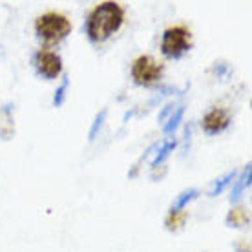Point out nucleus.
I'll list each match as a JSON object with an SVG mask.
<instances>
[{"label": "nucleus", "instance_id": "nucleus-3", "mask_svg": "<svg viewBox=\"0 0 252 252\" xmlns=\"http://www.w3.org/2000/svg\"><path fill=\"white\" fill-rule=\"evenodd\" d=\"M192 48V35L185 26H172L161 37V51L166 57H181Z\"/></svg>", "mask_w": 252, "mask_h": 252}, {"label": "nucleus", "instance_id": "nucleus-5", "mask_svg": "<svg viewBox=\"0 0 252 252\" xmlns=\"http://www.w3.org/2000/svg\"><path fill=\"white\" fill-rule=\"evenodd\" d=\"M35 68L46 79H55L63 71V59L55 51L38 50L35 55Z\"/></svg>", "mask_w": 252, "mask_h": 252}, {"label": "nucleus", "instance_id": "nucleus-1", "mask_svg": "<svg viewBox=\"0 0 252 252\" xmlns=\"http://www.w3.org/2000/svg\"><path fill=\"white\" fill-rule=\"evenodd\" d=\"M125 22V9L117 2H101L90 11L86 33L92 42H104L121 30Z\"/></svg>", "mask_w": 252, "mask_h": 252}, {"label": "nucleus", "instance_id": "nucleus-8", "mask_svg": "<svg viewBox=\"0 0 252 252\" xmlns=\"http://www.w3.org/2000/svg\"><path fill=\"white\" fill-rule=\"evenodd\" d=\"M234 176H236V172H228L227 176L220 177V179H218V181L214 183L212 190H210V195H218V194H221V192L225 190V187H227V185L234 179Z\"/></svg>", "mask_w": 252, "mask_h": 252}, {"label": "nucleus", "instance_id": "nucleus-4", "mask_svg": "<svg viewBox=\"0 0 252 252\" xmlns=\"http://www.w3.org/2000/svg\"><path fill=\"white\" fill-rule=\"evenodd\" d=\"M163 75V64L158 63L150 55H141L133 61L132 64V77L135 84L141 86H150L154 82H158Z\"/></svg>", "mask_w": 252, "mask_h": 252}, {"label": "nucleus", "instance_id": "nucleus-10", "mask_svg": "<svg viewBox=\"0 0 252 252\" xmlns=\"http://www.w3.org/2000/svg\"><path fill=\"white\" fill-rule=\"evenodd\" d=\"M197 194H199L197 190H189V192H183V194H181V195H179V197L176 199V203H174V207H172V210H174V212H177V210H181V208H183L189 201H192V199H194V197H195Z\"/></svg>", "mask_w": 252, "mask_h": 252}, {"label": "nucleus", "instance_id": "nucleus-9", "mask_svg": "<svg viewBox=\"0 0 252 252\" xmlns=\"http://www.w3.org/2000/svg\"><path fill=\"white\" fill-rule=\"evenodd\" d=\"M176 148V141H168L166 145H163V148L158 152V156H156V159L152 161V166H158L159 163H163L164 159L170 156V152Z\"/></svg>", "mask_w": 252, "mask_h": 252}, {"label": "nucleus", "instance_id": "nucleus-13", "mask_svg": "<svg viewBox=\"0 0 252 252\" xmlns=\"http://www.w3.org/2000/svg\"><path fill=\"white\" fill-rule=\"evenodd\" d=\"M104 119H106V110H102L101 114H97V117H95V121H94V125H92V128H90V133H88L90 139H94L95 135H97V132H99V128L102 126Z\"/></svg>", "mask_w": 252, "mask_h": 252}, {"label": "nucleus", "instance_id": "nucleus-11", "mask_svg": "<svg viewBox=\"0 0 252 252\" xmlns=\"http://www.w3.org/2000/svg\"><path fill=\"white\" fill-rule=\"evenodd\" d=\"M183 114H185V110L183 108H179L176 112V115H172L170 121H168V125H164V133H172L174 130H176L177 126H179V123H181V119H183Z\"/></svg>", "mask_w": 252, "mask_h": 252}, {"label": "nucleus", "instance_id": "nucleus-14", "mask_svg": "<svg viewBox=\"0 0 252 252\" xmlns=\"http://www.w3.org/2000/svg\"><path fill=\"white\" fill-rule=\"evenodd\" d=\"M170 112H174V106H172V104H168V106H164V110L161 112V114H159V121L163 123V121L166 119V117H168V114H170Z\"/></svg>", "mask_w": 252, "mask_h": 252}, {"label": "nucleus", "instance_id": "nucleus-6", "mask_svg": "<svg viewBox=\"0 0 252 252\" xmlns=\"http://www.w3.org/2000/svg\"><path fill=\"white\" fill-rule=\"evenodd\" d=\"M228 123H230V117H228L227 112L221 110V108H214L212 112H208V114L205 115L203 128H205L207 133H220L227 128Z\"/></svg>", "mask_w": 252, "mask_h": 252}, {"label": "nucleus", "instance_id": "nucleus-7", "mask_svg": "<svg viewBox=\"0 0 252 252\" xmlns=\"http://www.w3.org/2000/svg\"><path fill=\"white\" fill-rule=\"evenodd\" d=\"M249 185H251V164H247L245 176L241 177L240 183L234 187L230 199H232V201H238V199H240V195H241V192H243V189H245V187H249Z\"/></svg>", "mask_w": 252, "mask_h": 252}, {"label": "nucleus", "instance_id": "nucleus-2", "mask_svg": "<svg viewBox=\"0 0 252 252\" xmlns=\"http://www.w3.org/2000/svg\"><path fill=\"white\" fill-rule=\"evenodd\" d=\"M35 30H37L38 37L46 42H61L71 32V22L63 13L50 11L42 17H38L35 22Z\"/></svg>", "mask_w": 252, "mask_h": 252}, {"label": "nucleus", "instance_id": "nucleus-12", "mask_svg": "<svg viewBox=\"0 0 252 252\" xmlns=\"http://www.w3.org/2000/svg\"><path fill=\"white\" fill-rule=\"evenodd\" d=\"M68 86H69V79H68V77H64V81H63V84H61V88L55 92V97H53V104H55V106H63Z\"/></svg>", "mask_w": 252, "mask_h": 252}]
</instances>
